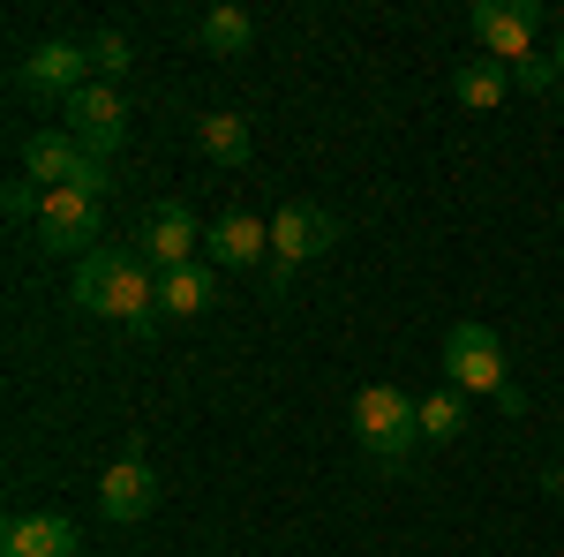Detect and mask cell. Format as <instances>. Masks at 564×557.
Returning <instances> with one entry per match:
<instances>
[{
	"instance_id": "obj_1",
	"label": "cell",
	"mask_w": 564,
	"mask_h": 557,
	"mask_svg": "<svg viewBox=\"0 0 564 557\" xmlns=\"http://www.w3.org/2000/svg\"><path fill=\"white\" fill-rule=\"evenodd\" d=\"M76 309L84 317H106L121 324L129 340H151L166 317H159V264L143 257L135 242H98L84 264H76Z\"/></svg>"
},
{
	"instance_id": "obj_2",
	"label": "cell",
	"mask_w": 564,
	"mask_h": 557,
	"mask_svg": "<svg viewBox=\"0 0 564 557\" xmlns=\"http://www.w3.org/2000/svg\"><path fill=\"white\" fill-rule=\"evenodd\" d=\"M347 437L377 468H406L422 452V399H406L399 385H361L347 407Z\"/></svg>"
},
{
	"instance_id": "obj_3",
	"label": "cell",
	"mask_w": 564,
	"mask_h": 557,
	"mask_svg": "<svg viewBox=\"0 0 564 557\" xmlns=\"http://www.w3.org/2000/svg\"><path fill=\"white\" fill-rule=\"evenodd\" d=\"M444 385L452 392H481V399H497L512 422L527 415V399H520V385H512V369H505V340L489 332V324H452L444 332Z\"/></svg>"
},
{
	"instance_id": "obj_4",
	"label": "cell",
	"mask_w": 564,
	"mask_h": 557,
	"mask_svg": "<svg viewBox=\"0 0 564 557\" xmlns=\"http://www.w3.org/2000/svg\"><path fill=\"white\" fill-rule=\"evenodd\" d=\"M347 234H339V212H324V204H279L271 212V294H286L294 279H302L308 264H324L339 249Z\"/></svg>"
},
{
	"instance_id": "obj_5",
	"label": "cell",
	"mask_w": 564,
	"mask_h": 557,
	"mask_svg": "<svg viewBox=\"0 0 564 557\" xmlns=\"http://www.w3.org/2000/svg\"><path fill=\"white\" fill-rule=\"evenodd\" d=\"M31 234L45 242V257H76L84 264L106 242V204L84 189H39L31 196Z\"/></svg>"
},
{
	"instance_id": "obj_6",
	"label": "cell",
	"mask_w": 564,
	"mask_h": 557,
	"mask_svg": "<svg viewBox=\"0 0 564 557\" xmlns=\"http://www.w3.org/2000/svg\"><path fill=\"white\" fill-rule=\"evenodd\" d=\"M23 181H45V189H84V196H98L106 204V159H90L84 143L68 129H39L23 136Z\"/></svg>"
},
{
	"instance_id": "obj_7",
	"label": "cell",
	"mask_w": 564,
	"mask_h": 557,
	"mask_svg": "<svg viewBox=\"0 0 564 557\" xmlns=\"http://www.w3.org/2000/svg\"><path fill=\"white\" fill-rule=\"evenodd\" d=\"M467 31L481 39L489 61L527 68V61H534V31H542V8H534V0H475V8H467Z\"/></svg>"
},
{
	"instance_id": "obj_8",
	"label": "cell",
	"mask_w": 564,
	"mask_h": 557,
	"mask_svg": "<svg viewBox=\"0 0 564 557\" xmlns=\"http://www.w3.org/2000/svg\"><path fill=\"white\" fill-rule=\"evenodd\" d=\"M61 114H68V136L84 143L90 159H113L129 143V98H121V84H84L76 98H61Z\"/></svg>"
},
{
	"instance_id": "obj_9",
	"label": "cell",
	"mask_w": 564,
	"mask_h": 557,
	"mask_svg": "<svg viewBox=\"0 0 564 557\" xmlns=\"http://www.w3.org/2000/svg\"><path fill=\"white\" fill-rule=\"evenodd\" d=\"M204 264H218V271L271 264V218H257L249 204H226V212L204 226Z\"/></svg>"
},
{
	"instance_id": "obj_10",
	"label": "cell",
	"mask_w": 564,
	"mask_h": 557,
	"mask_svg": "<svg viewBox=\"0 0 564 557\" xmlns=\"http://www.w3.org/2000/svg\"><path fill=\"white\" fill-rule=\"evenodd\" d=\"M98 513L121 519V527H135V519L159 513V474H151V460H143V444H129V452L106 468V482H98Z\"/></svg>"
},
{
	"instance_id": "obj_11",
	"label": "cell",
	"mask_w": 564,
	"mask_h": 557,
	"mask_svg": "<svg viewBox=\"0 0 564 557\" xmlns=\"http://www.w3.org/2000/svg\"><path fill=\"white\" fill-rule=\"evenodd\" d=\"M143 257L159 264V271L204 264V226H196V212H188L181 196H166V204L151 212V226H143Z\"/></svg>"
},
{
	"instance_id": "obj_12",
	"label": "cell",
	"mask_w": 564,
	"mask_h": 557,
	"mask_svg": "<svg viewBox=\"0 0 564 557\" xmlns=\"http://www.w3.org/2000/svg\"><path fill=\"white\" fill-rule=\"evenodd\" d=\"M84 84H98V76H90V45H76V39H45V45H31V61H23V90H45V98H76Z\"/></svg>"
},
{
	"instance_id": "obj_13",
	"label": "cell",
	"mask_w": 564,
	"mask_h": 557,
	"mask_svg": "<svg viewBox=\"0 0 564 557\" xmlns=\"http://www.w3.org/2000/svg\"><path fill=\"white\" fill-rule=\"evenodd\" d=\"M76 550H84V535L61 513H15L0 527V557H76Z\"/></svg>"
},
{
	"instance_id": "obj_14",
	"label": "cell",
	"mask_w": 564,
	"mask_h": 557,
	"mask_svg": "<svg viewBox=\"0 0 564 557\" xmlns=\"http://www.w3.org/2000/svg\"><path fill=\"white\" fill-rule=\"evenodd\" d=\"M196 45H204L212 61H241V53L257 45V15H249V8H234V0H218V8L196 15Z\"/></svg>"
},
{
	"instance_id": "obj_15",
	"label": "cell",
	"mask_w": 564,
	"mask_h": 557,
	"mask_svg": "<svg viewBox=\"0 0 564 557\" xmlns=\"http://www.w3.org/2000/svg\"><path fill=\"white\" fill-rule=\"evenodd\" d=\"M218 301V264H181L159 271V317H204Z\"/></svg>"
},
{
	"instance_id": "obj_16",
	"label": "cell",
	"mask_w": 564,
	"mask_h": 557,
	"mask_svg": "<svg viewBox=\"0 0 564 557\" xmlns=\"http://www.w3.org/2000/svg\"><path fill=\"white\" fill-rule=\"evenodd\" d=\"M452 98H459L467 114H497V106L512 98V68L489 61V53H481V61H459V68H452Z\"/></svg>"
},
{
	"instance_id": "obj_17",
	"label": "cell",
	"mask_w": 564,
	"mask_h": 557,
	"mask_svg": "<svg viewBox=\"0 0 564 557\" xmlns=\"http://www.w3.org/2000/svg\"><path fill=\"white\" fill-rule=\"evenodd\" d=\"M196 143H204V159H212V167H249V151H257V136H249V121H241V114H226V106H218V114H196Z\"/></svg>"
},
{
	"instance_id": "obj_18",
	"label": "cell",
	"mask_w": 564,
	"mask_h": 557,
	"mask_svg": "<svg viewBox=\"0 0 564 557\" xmlns=\"http://www.w3.org/2000/svg\"><path fill=\"white\" fill-rule=\"evenodd\" d=\"M459 429H467V392L436 385L430 399H422V444H452Z\"/></svg>"
},
{
	"instance_id": "obj_19",
	"label": "cell",
	"mask_w": 564,
	"mask_h": 557,
	"mask_svg": "<svg viewBox=\"0 0 564 557\" xmlns=\"http://www.w3.org/2000/svg\"><path fill=\"white\" fill-rule=\"evenodd\" d=\"M90 76H98V84H121V76H129L135 68V45H129V31H90Z\"/></svg>"
},
{
	"instance_id": "obj_20",
	"label": "cell",
	"mask_w": 564,
	"mask_h": 557,
	"mask_svg": "<svg viewBox=\"0 0 564 557\" xmlns=\"http://www.w3.org/2000/svg\"><path fill=\"white\" fill-rule=\"evenodd\" d=\"M512 84H527V90H557V68H550V53H534L527 68H512Z\"/></svg>"
},
{
	"instance_id": "obj_21",
	"label": "cell",
	"mask_w": 564,
	"mask_h": 557,
	"mask_svg": "<svg viewBox=\"0 0 564 557\" xmlns=\"http://www.w3.org/2000/svg\"><path fill=\"white\" fill-rule=\"evenodd\" d=\"M534 482H542L550 497H564V460H557V468H542V474H534Z\"/></svg>"
},
{
	"instance_id": "obj_22",
	"label": "cell",
	"mask_w": 564,
	"mask_h": 557,
	"mask_svg": "<svg viewBox=\"0 0 564 557\" xmlns=\"http://www.w3.org/2000/svg\"><path fill=\"white\" fill-rule=\"evenodd\" d=\"M550 68H557V84H564V39H557V53H550Z\"/></svg>"
}]
</instances>
